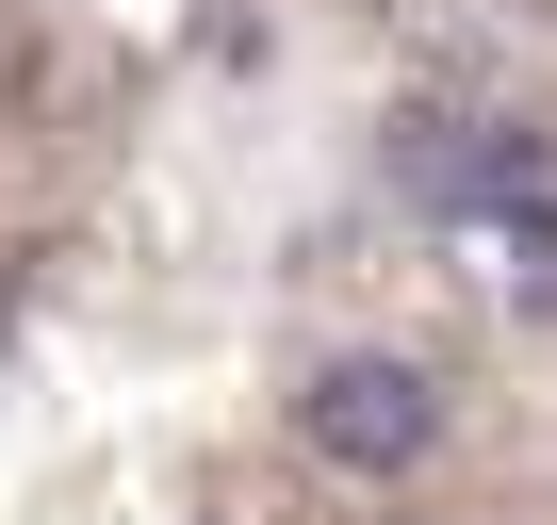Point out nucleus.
Returning a JSON list of instances; mask_svg holds the SVG:
<instances>
[{
  "mask_svg": "<svg viewBox=\"0 0 557 525\" xmlns=\"http://www.w3.org/2000/svg\"><path fill=\"white\" fill-rule=\"evenodd\" d=\"M394 181H410L443 230L508 246V296L557 313V148H541L524 115H394Z\"/></svg>",
  "mask_w": 557,
  "mask_h": 525,
  "instance_id": "f257e3e1",
  "label": "nucleus"
},
{
  "mask_svg": "<svg viewBox=\"0 0 557 525\" xmlns=\"http://www.w3.org/2000/svg\"><path fill=\"white\" fill-rule=\"evenodd\" d=\"M296 443H312L329 476H410V460L443 443V378H426L410 345H329L312 394H296Z\"/></svg>",
  "mask_w": 557,
  "mask_h": 525,
  "instance_id": "f03ea898",
  "label": "nucleus"
}]
</instances>
